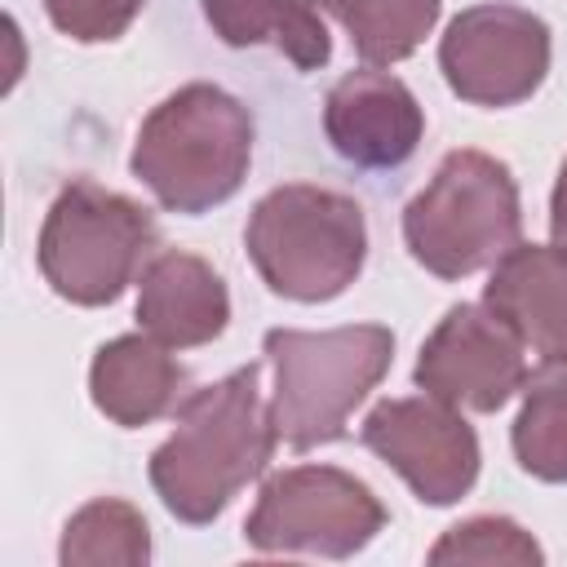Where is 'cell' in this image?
<instances>
[{"instance_id": "18", "label": "cell", "mask_w": 567, "mask_h": 567, "mask_svg": "<svg viewBox=\"0 0 567 567\" xmlns=\"http://www.w3.org/2000/svg\"><path fill=\"white\" fill-rule=\"evenodd\" d=\"M509 443L523 474L540 483H567V368L523 390Z\"/></svg>"}, {"instance_id": "16", "label": "cell", "mask_w": 567, "mask_h": 567, "mask_svg": "<svg viewBox=\"0 0 567 567\" xmlns=\"http://www.w3.org/2000/svg\"><path fill=\"white\" fill-rule=\"evenodd\" d=\"M58 563L62 567H146L151 527L137 505L120 496H97L66 518Z\"/></svg>"}, {"instance_id": "13", "label": "cell", "mask_w": 567, "mask_h": 567, "mask_svg": "<svg viewBox=\"0 0 567 567\" xmlns=\"http://www.w3.org/2000/svg\"><path fill=\"white\" fill-rule=\"evenodd\" d=\"M230 323L226 279L195 252H159L146 261L137 284V328L164 346H208Z\"/></svg>"}, {"instance_id": "1", "label": "cell", "mask_w": 567, "mask_h": 567, "mask_svg": "<svg viewBox=\"0 0 567 567\" xmlns=\"http://www.w3.org/2000/svg\"><path fill=\"white\" fill-rule=\"evenodd\" d=\"M279 430L261 403V363L190 390L173 434L151 452V487L177 523H213L252 478L266 474Z\"/></svg>"}, {"instance_id": "6", "label": "cell", "mask_w": 567, "mask_h": 567, "mask_svg": "<svg viewBox=\"0 0 567 567\" xmlns=\"http://www.w3.org/2000/svg\"><path fill=\"white\" fill-rule=\"evenodd\" d=\"M159 244L155 217L93 177L66 182L40 226V275L71 306H111Z\"/></svg>"}, {"instance_id": "8", "label": "cell", "mask_w": 567, "mask_h": 567, "mask_svg": "<svg viewBox=\"0 0 567 567\" xmlns=\"http://www.w3.org/2000/svg\"><path fill=\"white\" fill-rule=\"evenodd\" d=\"M554 40L540 13L505 0L461 9L439 40V71L470 106H518L549 75Z\"/></svg>"}, {"instance_id": "21", "label": "cell", "mask_w": 567, "mask_h": 567, "mask_svg": "<svg viewBox=\"0 0 567 567\" xmlns=\"http://www.w3.org/2000/svg\"><path fill=\"white\" fill-rule=\"evenodd\" d=\"M549 235L567 252V159H563L558 182H554V195H549Z\"/></svg>"}, {"instance_id": "5", "label": "cell", "mask_w": 567, "mask_h": 567, "mask_svg": "<svg viewBox=\"0 0 567 567\" xmlns=\"http://www.w3.org/2000/svg\"><path fill=\"white\" fill-rule=\"evenodd\" d=\"M523 235L518 182L505 159L461 146L447 151L403 208V244L439 279H465L496 266Z\"/></svg>"}, {"instance_id": "20", "label": "cell", "mask_w": 567, "mask_h": 567, "mask_svg": "<svg viewBox=\"0 0 567 567\" xmlns=\"http://www.w3.org/2000/svg\"><path fill=\"white\" fill-rule=\"evenodd\" d=\"M142 4L146 0H44V13L75 44H102L120 40L142 13Z\"/></svg>"}, {"instance_id": "17", "label": "cell", "mask_w": 567, "mask_h": 567, "mask_svg": "<svg viewBox=\"0 0 567 567\" xmlns=\"http://www.w3.org/2000/svg\"><path fill=\"white\" fill-rule=\"evenodd\" d=\"M346 31L368 66H394L434 31L443 0H319Z\"/></svg>"}, {"instance_id": "14", "label": "cell", "mask_w": 567, "mask_h": 567, "mask_svg": "<svg viewBox=\"0 0 567 567\" xmlns=\"http://www.w3.org/2000/svg\"><path fill=\"white\" fill-rule=\"evenodd\" d=\"M182 390H186V368L151 332L115 337V341L97 346V354L89 363L93 408L124 430H142V425L159 421L164 412H173Z\"/></svg>"}, {"instance_id": "4", "label": "cell", "mask_w": 567, "mask_h": 567, "mask_svg": "<svg viewBox=\"0 0 567 567\" xmlns=\"http://www.w3.org/2000/svg\"><path fill=\"white\" fill-rule=\"evenodd\" d=\"M244 248L275 297L319 306L359 279L368 257V221L350 195L288 182L252 204Z\"/></svg>"}, {"instance_id": "2", "label": "cell", "mask_w": 567, "mask_h": 567, "mask_svg": "<svg viewBox=\"0 0 567 567\" xmlns=\"http://www.w3.org/2000/svg\"><path fill=\"white\" fill-rule=\"evenodd\" d=\"M252 164V115L217 84H182L137 128L128 168L168 213L226 204Z\"/></svg>"}, {"instance_id": "3", "label": "cell", "mask_w": 567, "mask_h": 567, "mask_svg": "<svg viewBox=\"0 0 567 567\" xmlns=\"http://www.w3.org/2000/svg\"><path fill=\"white\" fill-rule=\"evenodd\" d=\"M266 363L275 368L270 421L292 452L346 439L350 412L381 385L394 359V332L385 323L346 328H270Z\"/></svg>"}, {"instance_id": "7", "label": "cell", "mask_w": 567, "mask_h": 567, "mask_svg": "<svg viewBox=\"0 0 567 567\" xmlns=\"http://www.w3.org/2000/svg\"><path fill=\"white\" fill-rule=\"evenodd\" d=\"M385 527L377 492L337 465H288L270 474L244 518V540L257 554L354 558Z\"/></svg>"}, {"instance_id": "12", "label": "cell", "mask_w": 567, "mask_h": 567, "mask_svg": "<svg viewBox=\"0 0 567 567\" xmlns=\"http://www.w3.org/2000/svg\"><path fill=\"white\" fill-rule=\"evenodd\" d=\"M483 306L545 368H567V252L558 244H514L483 284Z\"/></svg>"}, {"instance_id": "15", "label": "cell", "mask_w": 567, "mask_h": 567, "mask_svg": "<svg viewBox=\"0 0 567 567\" xmlns=\"http://www.w3.org/2000/svg\"><path fill=\"white\" fill-rule=\"evenodd\" d=\"M213 35L230 49L270 44L297 71H319L332 58L328 27L315 0H199Z\"/></svg>"}, {"instance_id": "10", "label": "cell", "mask_w": 567, "mask_h": 567, "mask_svg": "<svg viewBox=\"0 0 567 567\" xmlns=\"http://www.w3.org/2000/svg\"><path fill=\"white\" fill-rule=\"evenodd\" d=\"M412 381L470 412H501L527 385L523 341L487 306H452L421 346Z\"/></svg>"}, {"instance_id": "9", "label": "cell", "mask_w": 567, "mask_h": 567, "mask_svg": "<svg viewBox=\"0 0 567 567\" xmlns=\"http://www.w3.org/2000/svg\"><path fill=\"white\" fill-rule=\"evenodd\" d=\"M359 439L412 487L421 505H456L478 483V434L452 403L434 394L381 399L363 416Z\"/></svg>"}, {"instance_id": "19", "label": "cell", "mask_w": 567, "mask_h": 567, "mask_svg": "<svg viewBox=\"0 0 567 567\" xmlns=\"http://www.w3.org/2000/svg\"><path fill=\"white\" fill-rule=\"evenodd\" d=\"M430 563L443 567V563H478V567H540L545 563V549L532 540V532H523L514 518H501V514H478V518H465L456 527H447L434 549H430Z\"/></svg>"}, {"instance_id": "11", "label": "cell", "mask_w": 567, "mask_h": 567, "mask_svg": "<svg viewBox=\"0 0 567 567\" xmlns=\"http://www.w3.org/2000/svg\"><path fill=\"white\" fill-rule=\"evenodd\" d=\"M323 133L354 168H399L416 155L425 111L390 71H346L323 97Z\"/></svg>"}]
</instances>
